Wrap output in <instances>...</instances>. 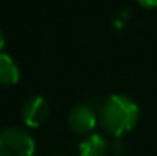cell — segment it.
<instances>
[{
  "instance_id": "cell-1",
  "label": "cell",
  "mask_w": 157,
  "mask_h": 156,
  "mask_svg": "<svg viewBox=\"0 0 157 156\" xmlns=\"http://www.w3.org/2000/svg\"><path fill=\"white\" fill-rule=\"evenodd\" d=\"M139 121V106L127 95L114 94L104 101L99 110V124L102 130L121 136L130 132Z\"/></svg>"
},
{
  "instance_id": "cell-2",
  "label": "cell",
  "mask_w": 157,
  "mask_h": 156,
  "mask_svg": "<svg viewBox=\"0 0 157 156\" xmlns=\"http://www.w3.org/2000/svg\"><path fill=\"white\" fill-rule=\"evenodd\" d=\"M35 141L23 129L6 127L0 130V156H34Z\"/></svg>"
},
{
  "instance_id": "cell-3",
  "label": "cell",
  "mask_w": 157,
  "mask_h": 156,
  "mask_svg": "<svg viewBox=\"0 0 157 156\" xmlns=\"http://www.w3.org/2000/svg\"><path fill=\"white\" fill-rule=\"evenodd\" d=\"M49 113H51V106L44 97L40 95H34L28 98L21 107V119L31 129H37L43 126L49 118Z\"/></svg>"
},
{
  "instance_id": "cell-4",
  "label": "cell",
  "mask_w": 157,
  "mask_h": 156,
  "mask_svg": "<svg viewBox=\"0 0 157 156\" xmlns=\"http://www.w3.org/2000/svg\"><path fill=\"white\" fill-rule=\"evenodd\" d=\"M96 113L89 106H76L73 107L67 115V124L72 132L78 135H87L90 133L96 126Z\"/></svg>"
},
{
  "instance_id": "cell-5",
  "label": "cell",
  "mask_w": 157,
  "mask_h": 156,
  "mask_svg": "<svg viewBox=\"0 0 157 156\" xmlns=\"http://www.w3.org/2000/svg\"><path fill=\"white\" fill-rule=\"evenodd\" d=\"M20 80V69L14 58L8 54L0 52V84L14 86Z\"/></svg>"
},
{
  "instance_id": "cell-6",
  "label": "cell",
  "mask_w": 157,
  "mask_h": 156,
  "mask_svg": "<svg viewBox=\"0 0 157 156\" xmlns=\"http://www.w3.org/2000/svg\"><path fill=\"white\" fill-rule=\"evenodd\" d=\"M108 153V142L102 135L92 133L79 144V156H105Z\"/></svg>"
},
{
  "instance_id": "cell-7",
  "label": "cell",
  "mask_w": 157,
  "mask_h": 156,
  "mask_svg": "<svg viewBox=\"0 0 157 156\" xmlns=\"http://www.w3.org/2000/svg\"><path fill=\"white\" fill-rule=\"evenodd\" d=\"M142 8H147V9H153L157 8V0H136Z\"/></svg>"
},
{
  "instance_id": "cell-8",
  "label": "cell",
  "mask_w": 157,
  "mask_h": 156,
  "mask_svg": "<svg viewBox=\"0 0 157 156\" xmlns=\"http://www.w3.org/2000/svg\"><path fill=\"white\" fill-rule=\"evenodd\" d=\"M3 46H5V34H3V31L0 29V51L3 49Z\"/></svg>"
}]
</instances>
